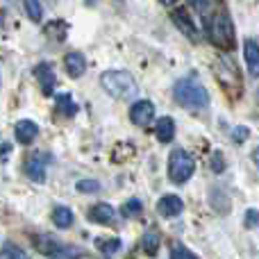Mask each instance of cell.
<instances>
[{
  "label": "cell",
  "instance_id": "obj_10",
  "mask_svg": "<svg viewBox=\"0 0 259 259\" xmlns=\"http://www.w3.org/2000/svg\"><path fill=\"white\" fill-rule=\"evenodd\" d=\"M243 57H246V64H248V71L250 75H259V44L252 39H248L243 44Z\"/></svg>",
  "mask_w": 259,
  "mask_h": 259
},
{
  "label": "cell",
  "instance_id": "obj_4",
  "mask_svg": "<svg viewBox=\"0 0 259 259\" xmlns=\"http://www.w3.org/2000/svg\"><path fill=\"white\" fill-rule=\"evenodd\" d=\"M196 170V159L187 150H175L168 157V178L175 184H184Z\"/></svg>",
  "mask_w": 259,
  "mask_h": 259
},
{
  "label": "cell",
  "instance_id": "obj_25",
  "mask_svg": "<svg viewBox=\"0 0 259 259\" xmlns=\"http://www.w3.org/2000/svg\"><path fill=\"white\" fill-rule=\"evenodd\" d=\"M170 259H198V257H196V255H191V252H189L184 246L175 243V246L170 248Z\"/></svg>",
  "mask_w": 259,
  "mask_h": 259
},
{
  "label": "cell",
  "instance_id": "obj_23",
  "mask_svg": "<svg viewBox=\"0 0 259 259\" xmlns=\"http://www.w3.org/2000/svg\"><path fill=\"white\" fill-rule=\"evenodd\" d=\"M75 189L80 193H96V191H100V182H96V180H80L75 184Z\"/></svg>",
  "mask_w": 259,
  "mask_h": 259
},
{
  "label": "cell",
  "instance_id": "obj_11",
  "mask_svg": "<svg viewBox=\"0 0 259 259\" xmlns=\"http://www.w3.org/2000/svg\"><path fill=\"white\" fill-rule=\"evenodd\" d=\"M64 68H66V73L71 77H80L87 71V62L82 57V53H68L64 57Z\"/></svg>",
  "mask_w": 259,
  "mask_h": 259
},
{
  "label": "cell",
  "instance_id": "obj_20",
  "mask_svg": "<svg viewBox=\"0 0 259 259\" xmlns=\"http://www.w3.org/2000/svg\"><path fill=\"white\" fill-rule=\"evenodd\" d=\"M23 7H25V14H27V16H30L34 23L41 21L44 12H41V3H39V0H23Z\"/></svg>",
  "mask_w": 259,
  "mask_h": 259
},
{
  "label": "cell",
  "instance_id": "obj_21",
  "mask_svg": "<svg viewBox=\"0 0 259 259\" xmlns=\"http://www.w3.org/2000/svg\"><path fill=\"white\" fill-rule=\"evenodd\" d=\"M96 246H98L100 252H105V255H114V252L121 250V241H118V239H98Z\"/></svg>",
  "mask_w": 259,
  "mask_h": 259
},
{
  "label": "cell",
  "instance_id": "obj_24",
  "mask_svg": "<svg viewBox=\"0 0 259 259\" xmlns=\"http://www.w3.org/2000/svg\"><path fill=\"white\" fill-rule=\"evenodd\" d=\"M209 168L214 170V173H223V170H225V159H223V155H221L219 150L211 152V157H209Z\"/></svg>",
  "mask_w": 259,
  "mask_h": 259
},
{
  "label": "cell",
  "instance_id": "obj_18",
  "mask_svg": "<svg viewBox=\"0 0 259 259\" xmlns=\"http://www.w3.org/2000/svg\"><path fill=\"white\" fill-rule=\"evenodd\" d=\"M53 223L57 225V228H71L73 225V211L68 209V207H55Z\"/></svg>",
  "mask_w": 259,
  "mask_h": 259
},
{
  "label": "cell",
  "instance_id": "obj_12",
  "mask_svg": "<svg viewBox=\"0 0 259 259\" xmlns=\"http://www.w3.org/2000/svg\"><path fill=\"white\" fill-rule=\"evenodd\" d=\"M114 216H116V209H114L112 205H107V202L94 205V207H91V211H89V219L94 221V223H103V225L112 223Z\"/></svg>",
  "mask_w": 259,
  "mask_h": 259
},
{
  "label": "cell",
  "instance_id": "obj_16",
  "mask_svg": "<svg viewBox=\"0 0 259 259\" xmlns=\"http://www.w3.org/2000/svg\"><path fill=\"white\" fill-rule=\"evenodd\" d=\"M57 112H59V114H64L66 118H71V116H75V114H77V105L73 103L71 94H62V96H57Z\"/></svg>",
  "mask_w": 259,
  "mask_h": 259
},
{
  "label": "cell",
  "instance_id": "obj_1",
  "mask_svg": "<svg viewBox=\"0 0 259 259\" xmlns=\"http://www.w3.org/2000/svg\"><path fill=\"white\" fill-rule=\"evenodd\" d=\"M173 96L180 107L184 109H205L209 105V94L196 80H180L173 87Z\"/></svg>",
  "mask_w": 259,
  "mask_h": 259
},
{
  "label": "cell",
  "instance_id": "obj_22",
  "mask_svg": "<svg viewBox=\"0 0 259 259\" xmlns=\"http://www.w3.org/2000/svg\"><path fill=\"white\" fill-rule=\"evenodd\" d=\"M141 200H137V198H132V200H127L125 205L121 207V214L125 216V219H137L139 214H141Z\"/></svg>",
  "mask_w": 259,
  "mask_h": 259
},
{
  "label": "cell",
  "instance_id": "obj_5",
  "mask_svg": "<svg viewBox=\"0 0 259 259\" xmlns=\"http://www.w3.org/2000/svg\"><path fill=\"white\" fill-rule=\"evenodd\" d=\"M36 248H39L41 252H46L50 259H80L82 250L75 246H62V243H57L55 239L50 237H36Z\"/></svg>",
  "mask_w": 259,
  "mask_h": 259
},
{
  "label": "cell",
  "instance_id": "obj_8",
  "mask_svg": "<svg viewBox=\"0 0 259 259\" xmlns=\"http://www.w3.org/2000/svg\"><path fill=\"white\" fill-rule=\"evenodd\" d=\"M25 173L34 182H46V164H44V152H36L25 161Z\"/></svg>",
  "mask_w": 259,
  "mask_h": 259
},
{
  "label": "cell",
  "instance_id": "obj_13",
  "mask_svg": "<svg viewBox=\"0 0 259 259\" xmlns=\"http://www.w3.org/2000/svg\"><path fill=\"white\" fill-rule=\"evenodd\" d=\"M34 75L39 77V82H41V91H44L46 96L53 94V89H55V73H53V66H50V64H41V66H36Z\"/></svg>",
  "mask_w": 259,
  "mask_h": 259
},
{
  "label": "cell",
  "instance_id": "obj_28",
  "mask_svg": "<svg viewBox=\"0 0 259 259\" xmlns=\"http://www.w3.org/2000/svg\"><path fill=\"white\" fill-rule=\"evenodd\" d=\"M191 5L198 9V12H205V9L209 7V0H191Z\"/></svg>",
  "mask_w": 259,
  "mask_h": 259
},
{
  "label": "cell",
  "instance_id": "obj_19",
  "mask_svg": "<svg viewBox=\"0 0 259 259\" xmlns=\"http://www.w3.org/2000/svg\"><path fill=\"white\" fill-rule=\"evenodd\" d=\"M0 259H30V257H27L25 250H21V248L14 246V243H5V246L0 248Z\"/></svg>",
  "mask_w": 259,
  "mask_h": 259
},
{
  "label": "cell",
  "instance_id": "obj_15",
  "mask_svg": "<svg viewBox=\"0 0 259 259\" xmlns=\"http://www.w3.org/2000/svg\"><path fill=\"white\" fill-rule=\"evenodd\" d=\"M155 134H157V139H159L161 143H168L170 139H173V134H175L173 118H168V116L159 118V121H157V125H155Z\"/></svg>",
  "mask_w": 259,
  "mask_h": 259
},
{
  "label": "cell",
  "instance_id": "obj_26",
  "mask_svg": "<svg viewBox=\"0 0 259 259\" xmlns=\"http://www.w3.org/2000/svg\"><path fill=\"white\" fill-rule=\"evenodd\" d=\"M243 223H246V228H259V211L257 209H248Z\"/></svg>",
  "mask_w": 259,
  "mask_h": 259
},
{
  "label": "cell",
  "instance_id": "obj_3",
  "mask_svg": "<svg viewBox=\"0 0 259 259\" xmlns=\"http://www.w3.org/2000/svg\"><path fill=\"white\" fill-rule=\"evenodd\" d=\"M207 34H209L211 44L219 46V48H223V50L234 48V27L225 12H216L207 21Z\"/></svg>",
  "mask_w": 259,
  "mask_h": 259
},
{
  "label": "cell",
  "instance_id": "obj_6",
  "mask_svg": "<svg viewBox=\"0 0 259 259\" xmlns=\"http://www.w3.org/2000/svg\"><path fill=\"white\" fill-rule=\"evenodd\" d=\"M152 116H155V105L150 100H137L130 109V118H132L134 125H148L152 121Z\"/></svg>",
  "mask_w": 259,
  "mask_h": 259
},
{
  "label": "cell",
  "instance_id": "obj_9",
  "mask_svg": "<svg viewBox=\"0 0 259 259\" xmlns=\"http://www.w3.org/2000/svg\"><path fill=\"white\" fill-rule=\"evenodd\" d=\"M184 209L182 200H180L178 196H164L159 202H157V211H159V216H164V219H173V216H180Z\"/></svg>",
  "mask_w": 259,
  "mask_h": 259
},
{
  "label": "cell",
  "instance_id": "obj_30",
  "mask_svg": "<svg viewBox=\"0 0 259 259\" xmlns=\"http://www.w3.org/2000/svg\"><path fill=\"white\" fill-rule=\"evenodd\" d=\"M159 3H161V5H173L175 0H159Z\"/></svg>",
  "mask_w": 259,
  "mask_h": 259
},
{
  "label": "cell",
  "instance_id": "obj_17",
  "mask_svg": "<svg viewBox=\"0 0 259 259\" xmlns=\"http://www.w3.org/2000/svg\"><path fill=\"white\" fill-rule=\"evenodd\" d=\"M141 246H143L146 255H155V252L159 250V232H157V230H148L141 239Z\"/></svg>",
  "mask_w": 259,
  "mask_h": 259
},
{
  "label": "cell",
  "instance_id": "obj_27",
  "mask_svg": "<svg viewBox=\"0 0 259 259\" xmlns=\"http://www.w3.org/2000/svg\"><path fill=\"white\" fill-rule=\"evenodd\" d=\"M248 134H250V132H248V127H234L232 139L237 143H241V141H246V139H248Z\"/></svg>",
  "mask_w": 259,
  "mask_h": 259
},
{
  "label": "cell",
  "instance_id": "obj_2",
  "mask_svg": "<svg viewBox=\"0 0 259 259\" xmlns=\"http://www.w3.org/2000/svg\"><path fill=\"white\" fill-rule=\"evenodd\" d=\"M100 84L112 98L132 100L137 96V82L127 71H107L100 75Z\"/></svg>",
  "mask_w": 259,
  "mask_h": 259
},
{
  "label": "cell",
  "instance_id": "obj_29",
  "mask_svg": "<svg viewBox=\"0 0 259 259\" xmlns=\"http://www.w3.org/2000/svg\"><path fill=\"white\" fill-rule=\"evenodd\" d=\"M252 159H255V166L259 168V146L255 148V152H252Z\"/></svg>",
  "mask_w": 259,
  "mask_h": 259
},
{
  "label": "cell",
  "instance_id": "obj_14",
  "mask_svg": "<svg viewBox=\"0 0 259 259\" xmlns=\"http://www.w3.org/2000/svg\"><path fill=\"white\" fill-rule=\"evenodd\" d=\"M36 134H39V127H36L34 121L16 123V139H18V143H23V146H27V143L34 141Z\"/></svg>",
  "mask_w": 259,
  "mask_h": 259
},
{
  "label": "cell",
  "instance_id": "obj_7",
  "mask_svg": "<svg viewBox=\"0 0 259 259\" xmlns=\"http://www.w3.org/2000/svg\"><path fill=\"white\" fill-rule=\"evenodd\" d=\"M170 18H173V23L180 27L182 34L191 36V39H198V30H196V25H193V21H191L187 9H173V12H170Z\"/></svg>",
  "mask_w": 259,
  "mask_h": 259
}]
</instances>
